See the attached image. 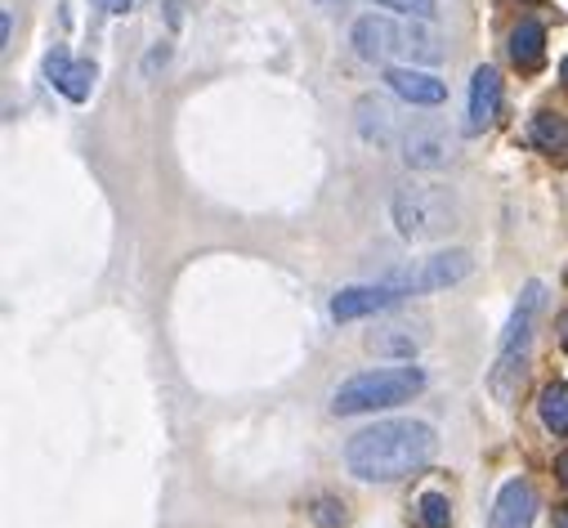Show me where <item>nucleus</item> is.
Segmentation results:
<instances>
[{
    "instance_id": "nucleus-16",
    "label": "nucleus",
    "mask_w": 568,
    "mask_h": 528,
    "mask_svg": "<svg viewBox=\"0 0 568 528\" xmlns=\"http://www.w3.org/2000/svg\"><path fill=\"white\" fill-rule=\"evenodd\" d=\"M367 349H372V354H385V358L412 363V354L420 349V336H412L407 327H376V332L367 336Z\"/></svg>"
},
{
    "instance_id": "nucleus-10",
    "label": "nucleus",
    "mask_w": 568,
    "mask_h": 528,
    "mask_svg": "<svg viewBox=\"0 0 568 528\" xmlns=\"http://www.w3.org/2000/svg\"><path fill=\"white\" fill-rule=\"evenodd\" d=\"M385 85H389L403 103H412V108H439V103L448 99V85H444L435 72H420V68H412V63L385 68Z\"/></svg>"
},
{
    "instance_id": "nucleus-2",
    "label": "nucleus",
    "mask_w": 568,
    "mask_h": 528,
    "mask_svg": "<svg viewBox=\"0 0 568 528\" xmlns=\"http://www.w3.org/2000/svg\"><path fill=\"white\" fill-rule=\"evenodd\" d=\"M425 385H430V376H425V367H416V363H403V367H367V372L341 380V389L332 394V413L336 417L385 413V408L412 404Z\"/></svg>"
},
{
    "instance_id": "nucleus-5",
    "label": "nucleus",
    "mask_w": 568,
    "mask_h": 528,
    "mask_svg": "<svg viewBox=\"0 0 568 528\" xmlns=\"http://www.w3.org/2000/svg\"><path fill=\"white\" fill-rule=\"evenodd\" d=\"M470 274V251H435V255H425L416 264H403V270L385 274L403 296H425V292H444L453 283H462Z\"/></svg>"
},
{
    "instance_id": "nucleus-9",
    "label": "nucleus",
    "mask_w": 568,
    "mask_h": 528,
    "mask_svg": "<svg viewBox=\"0 0 568 528\" xmlns=\"http://www.w3.org/2000/svg\"><path fill=\"white\" fill-rule=\"evenodd\" d=\"M541 501H537V488L519 475V479H506L497 501H493V515H488V528H532Z\"/></svg>"
},
{
    "instance_id": "nucleus-21",
    "label": "nucleus",
    "mask_w": 568,
    "mask_h": 528,
    "mask_svg": "<svg viewBox=\"0 0 568 528\" xmlns=\"http://www.w3.org/2000/svg\"><path fill=\"white\" fill-rule=\"evenodd\" d=\"M381 10H394V14H403V19H435L439 14V6L435 0H376Z\"/></svg>"
},
{
    "instance_id": "nucleus-14",
    "label": "nucleus",
    "mask_w": 568,
    "mask_h": 528,
    "mask_svg": "<svg viewBox=\"0 0 568 528\" xmlns=\"http://www.w3.org/2000/svg\"><path fill=\"white\" fill-rule=\"evenodd\" d=\"M528 144H532L537 153H546V158L568 153V116H559V112H537V116L528 121Z\"/></svg>"
},
{
    "instance_id": "nucleus-15",
    "label": "nucleus",
    "mask_w": 568,
    "mask_h": 528,
    "mask_svg": "<svg viewBox=\"0 0 568 528\" xmlns=\"http://www.w3.org/2000/svg\"><path fill=\"white\" fill-rule=\"evenodd\" d=\"M537 417H541V426H546L555 439H568V385H564V380L541 385V394H537Z\"/></svg>"
},
{
    "instance_id": "nucleus-8",
    "label": "nucleus",
    "mask_w": 568,
    "mask_h": 528,
    "mask_svg": "<svg viewBox=\"0 0 568 528\" xmlns=\"http://www.w3.org/2000/svg\"><path fill=\"white\" fill-rule=\"evenodd\" d=\"M398 301H407L389 278L381 283H354V287H341L332 296V318L336 323H354V318H372V314H385L394 309Z\"/></svg>"
},
{
    "instance_id": "nucleus-6",
    "label": "nucleus",
    "mask_w": 568,
    "mask_h": 528,
    "mask_svg": "<svg viewBox=\"0 0 568 528\" xmlns=\"http://www.w3.org/2000/svg\"><path fill=\"white\" fill-rule=\"evenodd\" d=\"M398 149H403V162L412 171H444L457 158V135L444 121H412L403 130Z\"/></svg>"
},
{
    "instance_id": "nucleus-17",
    "label": "nucleus",
    "mask_w": 568,
    "mask_h": 528,
    "mask_svg": "<svg viewBox=\"0 0 568 528\" xmlns=\"http://www.w3.org/2000/svg\"><path fill=\"white\" fill-rule=\"evenodd\" d=\"M403 54L412 63H439L444 59V45H439V37L430 28H425V19H412L407 23V37H403Z\"/></svg>"
},
{
    "instance_id": "nucleus-18",
    "label": "nucleus",
    "mask_w": 568,
    "mask_h": 528,
    "mask_svg": "<svg viewBox=\"0 0 568 528\" xmlns=\"http://www.w3.org/2000/svg\"><path fill=\"white\" fill-rule=\"evenodd\" d=\"M94 81H99V63L94 59H81V63H68V72L59 77V94L72 99V103H85L94 94Z\"/></svg>"
},
{
    "instance_id": "nucleus-26",
    "label": "nucleus",
    "mask_w": 568,
    "mask_h": 528,
    "mask_svg": "<svg viewBox=\"0 0 568 528\" xmlns=\"http://www.w3.org/2000/svg\"><path fill=\"white\" fill-rule=\"evenodd\" d=\"M555 479H559V484L568 488V448H564V453L555 457Z\"/></svg>"
},
{
    "instance_id": "nucleus-28",
    "label": "nucleus",
    "mask_w": 568,
    "mask_h": 528,
    "mask_svg": "<svg viewBox=\"0 0 568 528\" xmlns=\"http://www.w3.org/2000/svg\"><path fill=\"white\" fill-rule=\"evenodd\" d=\"M559 77H564V85H568V59H564V63H559Z\"/></svg>"
},
{
    "instance_id": "nucleus-19",
    "label": "nucleus",
    "mask_w": 568,
    "mask_h": 528,
    "mask_svg": "<svg viewBox=\"0 0 568 528\" xmlns=\"http://www.w3.org/2000/svg\"><path fill=\"white\" fill-rule=\"evenodd\" d=\"M416 524H420V528H448V524H453V501H448V493L425 488V493L416 497Z\"/></svg>"
},
{
    "instance_id": "nucleus-13",
    "label": "nucleus",
    "mask_w": 568,
    "mask_h": 528,
    "mask_svg": "<svg viewBox=\"0 0 568 528\" xmlns=\"http://www.w3.org/2000/svg\"><path fill=\"white\" fill-rule=\"evenodd\" d=\"M506 54H510V63L524 68V72L541 68V59H546V28H541L537 19H519V23L510 28V37H506Z\"/></svg>"
},
{
    "instance_id": "nucleus-20",
    "label": "nucleus",
    "mask_w": 568,
    "mask_h": 528,
    "mask_svg": "<svg viewBox=\"0 0 568 528\" xmlns=\"http://www.w3.org/2000/svg\"><path fill=\"white\" fill-rule=\"evenodd\" d=\"M310 519H314L318 528H341V524L349 519V510H345V501H341V497L323 493V497H314V501H310Z\"/></svg>"
},
{
    "instance_id": "nucleus-24",
    "label": "nucleus",
    "mask_w": 568,
    "mask_h": 528,
    "mask_svg": "<svg viewBox=\"0 0 568 528\" xmlns=\"http://www.w3.org/2000/svg\"><path fill=\"white\" fill-rule=\"evenodd\" d=\"M166 59H171V45H158V50L149 54V63H144V72H158V68H166Z\"/></svg>"
},
{
    "instance_id": "nucleus-27",
    "label": "nucleus",
    "mask_w": 568,
    "mask_h": 528,
    "mask_svg": "<svg viewBox=\"0 0 568 528\" xmlns=\"http://www.w3.org/2000/svg\"><path fill=\"white\" fill-rule=\"evenodd\" d=\"M550 528H568V506H559V510L550 515Z\"/></svg>"
},
{
    "instance_id": "nucleus-3",
    "label": "nucleus",
    "mask_w": 568,
    "mask_h": 528,
    "mask_svg": "<svg viewBox=\"0 0 568 528\" xmlns=\"http://www.w3.org/2000/svg\"><path fill=\"white\" fill-rule=\"evenodd\" d=\"M541 296H546L541 283H528V287L519 292V305H515L506 332H501V345H497V358H493V372H488V389H493L497 404H515V394H519V385H524Z\"/></svg>"
},
{
    "instance_id": "nucleus-12",
    "label": "nucleus",
    "mask_w": 568,
    "mask_h": 528,
    "mask_svg": "<svg viewBox=\"0 0 568 528\" xmlns=\"http://www.w3.org/2000/svg\"><path fill=\"white\" fill-rule=\"evenodd\" d=\"M354 125H358V135H363L367 144H376V149L394 144V135H398L394 103L381 99V94H363V99L354 103Z\"/></svg>"
},
{
    "instance_id": "nucleus-11",
    "label": "nucleus",
    "mask_w": 568,
    "mask_h": 528,
    "mask_svg": "<svg viewBox=\"0 0 568 528\" xmlns=\"http://www.w3.org/2000/svg\"><path fill=\"white\" fill-rule=\"evenodd\" d=\"M466 130L470 135H479V130H488L497 116H501V72L493 63H479L475 77H470V103H466Z\"/></svg>"
},
{
    "instance_id": "nucleus-7",
    "label": "nucleus",
    "mask_w": 568,
    "mask_h": 528,
    "mask_svg": "<svg viewBox=\"0 0 568 528\" xmlns=\"http://www.w3.org/2000/svg\"><path fill=\"white\" fill-rule=\"evenodd\" d=\"M403 37L407 23H394L389 14H367L349 28V45L363 63H389L394 54H403Z\"/></svg>"
},
{
    "instance_id": "nucleus-23",
    "label": "nucleus",
    "mask_w": 568,
    "mask_h": 528,
    "mask_svg": "<svg viewBox=\"0 0 568 528\" xmlns=\"http://www.w3.org/2000/svg\"><path fill=\"white\" fill-rule=\"evenodd\" d=\"M94 10H103L108 19H121V14L134 10V0H94Z\"/></svg>"
},
{
    "instance_id": "nucleus-1",
    "label": "nucleus",
    "mask_w": 568,
    "mask_h": 528,
    "mask_svg": "<svg viewBox=\"0 0 568 528\" xmlns=\"http://www.w3.org/2000/svg\"><path fill=\"white\" fill-rule=\"evenodd\" d=\"M435 448H439L435 426H425L416 417H394V422H376L358 430L345 444V470L358 484H398L430 466Z\"/></svg>"
},
{
    "instance_id": "nucleus-25",
    "label": "nucleus",
    "mask_w": 568,
    "mask_h": 528,
    "mask_svg": "<svg viewBox=\"0 0 568 528\" xmlns=\"http://www.w3.org/2000/svg\"><path fill=\"white\" fill-rule=\"evenodd\" d=\"M0 41H6V50H10V41H14V14L6 10V19H0Z\"/></svg>"
},
{
    "instance_id": "nucleus-4",
    "label": "nucleus",
    "mask_w": 568,
    "mask_h": 528,
    "mask_svg": "<svg viewBox=\"0 0 568 528\" xmlns=\"http://www.w3.org/2000/svg\"><path fill=\"white\" fill-rule=\"evenodd\" d=\"M389 215L398 224V237L407 242H435L457 229V202L439 184H403L389 202Z\"/></svg>"
},
{
    "instance_id": "nucleus-22",
    "label": "nucleus",
    "mask_w": 568,
    "mask_h": 528,
    "mask_svg": "<svg viewBox=\"0 0 568 528\" xmlns=\"http://www.w3.org/2000/svg\"><path fill=\"white\" fill-rule=\"evenodd\" d=\"M68 63H72V59H68V50H63V45H54V50L45 54V81H50V85H59V77L68 72Z\"/></svg>"
}]
</instances>
